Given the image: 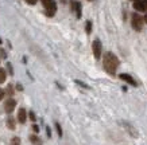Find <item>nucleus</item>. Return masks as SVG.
Masks as SVG:
<instances>
[{"label": "nucleus", "mask_w": 147, "mask_h": 145, "mask_svg": "<svg viewBox=\"0 0 147 145\" xmlns=\"http://www.w3.org/2000/svg\"><path fill=\"white\" fill-rule=\"evenodd\" d=\"M119 58L116 57L115 54L112 53H105L104 54V58H102V66H104V70L107 71L108 74L115 75L116 70L119 67Z\"/></svg>", "instance_id": "nucleus-1"}, {"label": "nucleus", "mask_w": 147, "mask_h": 145, "mask_svg": "<svg viewBox=\"0 0 147 145\" xmlns=\"http://www.w3.org/2000/svg\"><path fill=\"white\" fill-rule=\"evenodd\" d=\"M42 5L45 7L47 16H54L57 12V3L55 0H40Z\"/></svg>", "instance_id": "nucleus-2"}, {"label": "nucleus", "mask_w": 147, "mask_h": 145, "mask_svg": "<svg viewBox=\"0 0 147 145\" xmlns=\"http://www.w3.org/2000/svg\"><path fill=\"white\" fill-rule=\"evenodd\" d=\"M143 24H144V19L138 15V13H132V18H131V26L135 31H142Z\"/></svg>", "instance_id": "nucleus-3"}, {"label": "nucleus", "mask_w": 147, "mask_h": 145, "mask_svg": "<svg viewBox=\"0 0 147 145\" xmlns=\"http://www.w3.org/2000/svg\"><path fill=\"white\" fill-rule=\"evenodd\" d=\"M92 51H93L94 58H96V59H100V57H101V54H102V46L98 39L93 40V43H92Z\"/></svg>", "instance_id": "nucleus-4"}, {"label": "nucleus", "mask_w": 147, "mask_h": 145, "mask_svg": "<svg viewBox=\"0 0 147 145\" xmlns=\"http://www.w3.org/2000/svg\"><path fill=\"white\" fill-rule=\"evenodd\" d=\"M134 8L139 12L147 11V0H134Z\"/></svg>", "instance_id": "nucleus-5"}, {"label": "nucleus", "mask_w": 147, "mask_h": 145, "mask_svg": "<svg viewBox=\"0 0 147 145\" xmlns=\"http://www.w3.org/2000/svg\"><path fill=\"white\" fill-rule=\"evenodd\" d=\"M16 108V101L13 100V98H7V101L4 104V109L7 113H12L13 110Z\"/></svg>", "instance_id": "nucleus-6"}, {"label": "nucleus", "mask_w": 147, "mask_h": 145, "mask_svg": "<svg viewBox=\"0 0 147 145\" xmlns=\"http://www.w3.org/2000/svg\"><path fill=\"white\" fill-rule=\"evenodd\" d=\"M70 8H71V11H76V16L78 19L81 18V3L80 1H76V0H71V3H70Z\"/></svg>", "instance_id": "nucleus-7"}, {"label": "nucleus", "mask_w": 147, "mask_h": 145, "mask_svg": "<svg viewBox=\"0 0 147 145\" xmlns=\"http://www.w3.org/2000/svg\"><path fill=\"white\" fill-rule=\"evenodd\" d=\"M119 77H120V79L121 81H124L125 84H129L131 85V86H135V88H136V86H138V84H136V81H135L134 78H132V75H129V74H120L119 75Z\"/></svg>", "instance_id": "nucleus-8"}, {"label": "nucleus", "mask_w": 147, "mask_h": 145, "mask_svg": "<svg viewBox=\"0 0 147 145\" xmlns=\"http://www.w3.org/2000/svg\"><path fill=\"white\" fill-rule=\"evenodd\" d=\"M27 120V112L24 108H20V109L18 110V121L20 124H24Z\"/></svg>", "instance_id": "nucleus-9"}, {"label": "nucleus", "mask_w": 147, "mask_h": 145, "mask_svg": "<svg viewBox=\"0 0 147 145\" xmlns=\"http://www.w3.org/2000/svg\"><path fill=\"white\" fill-rule=\"evenodd\" d=\"M7 126H8L11 130L15 129V118H13V117H8V118H7Z\"/></svg>", "instance_id": "nucleus-10"}, {"label": "nucleus", "mask_w": 147, "mask_h": 145, "mask_svg": "<svg viewBox=\"0 0 147 145\" xmlns=\"http://www.w3.org/2000/svg\"><path fill=\"white\" fill-rule=\"evenodd\" d=\"M5 78H7V73H5L4 69H1V67H0V84H4Z\"/></svg>", "instance_id": "nucleus-11"}, {"label": "nucleus", "mask_w": 147, "mask_h": 145, "mask_svg": "<svg viewBox=\"0 0 147 145\" xmlns=\"http://www.w3.org/2000/svg\"><path fill=\"white\" fill-rule=\"evenodd\" d=\"M55 129H57V132H58V136L62 137V129H61V125L58 122H55Z\"/></svg>", "instance_id": "nucleus-12"}, {"label": "nucleus", "mask_w": 147, "mask_h": 145, "mask_svg": "<svg viewBox=\"0 0 147 145\" xmlns=\"http://www.w3.org/2000/svg\"><path fill=\"white\" fill-rule=\"evenodd\" d=\"M11 145H20V138L19 137H13L11 141Z\"/></svg>", "instance_id": "nucleus-13"}, {"label": "nucleus", "mask_w": 147, "mask_h": 145, "mask_svg": "<svg viewBox=\"0 0 147 145\" xmlns=\"http://www.w3.org/2000/svg\"><path fill=\"white\" fill-rule=\"evenodd\" d=\"M86 32H88V34L92 32V22H90V20L86 22Z\"/></svg>", "instance_id": "nucleus-14"}, {"label": "nucleus", "mask_w": 147, "mask_h": 145, "mask_svg": "<svg viewBox=\"0 0 147 145\" xmlns=\"http://www.w3.org/2000/svg\"><path fill=\"white\" fill-rule=\"evenodd\" d=\"M28 117H30V120H31V121H35V114H34V112H30V113H28Z\"/></svg>", "instance_id": "nucleus-15"}, {"label": "nucleus", "mask_w": 147, "mask_h": 145, "mask_svg": "<svg viewBox=\"0 0 147 145\" xmlns=\"http://www.w3.org/2000/svg\"><path fill=\"white\" fill-rule=\"evenodd\" d=\"M30 140H31L32 144H36V142H38V137H36V136H31V137H30Z\"/></svg>", "instance_id": "nucleus-16"}, {"label": "nucleus", "mask_w": 147, "mask_h": 145, "mask_svg": "<svg viewBox=\"0 0 147 145\" xmlns=\"http://www.w3.org/2000/svg\"><path fill=\"white\" fill-rule=\"evenodd\" d=\"M36 1H38V0H26V3H27V4H30V5L36 4Z\"/></svg>", "instance_id": "nucleus-17"}, {"label": "nucleus", "mask_w": 147, "mask_h": 145, "mask_svg": "<svg viewBox=\"0 0 147 145\" xmlns=\"http://www.w3.org/2000/svg\"><path fill=\"white\" fill-rule=\"evenodd\" d=\"M32 130H34L35 133H38L39 132V126H38V125H32Z\"/></svg>", "instance_id": "nucleus-18"}, {"label": "nucleus", "mask_w": 147, "mask_h": 145, "mask_svg": "<svg viewBox=\"0 0 147 145\" xmlns=\"http://www.w3.org/2000/svg\"><path fill=\"white\" fill-rule=\"evenodd\" d=\"M0 57H1V58H5V57H7V54H5L4 50H0Z\"/></svg>", "instance_id": "nucleus-19"}, {"label": "nucleus", "mask_w": 147, "mask_h": 145, "mask_svg": "<svg viewBox=\"0 0 147 145\" xmlns=\"http://www.w3.org/2000/svg\"><path fill=\"white\" fill-rule=\"evenodd\" d=\"M3 98H4V90H1V89H0V101H1Z\"/></svg>", "instance_id": "nucleus-20"}, {"label": "nucleus", "mask_w": 147, "mask_h": 145, "mask_svg": "<svg viewBox=\"0 0 147 145\" xmlns=\"http://www.w3.org/2000/svg\"><path fill=\"white\" fill-rule=\"evenodd\" d=\"M8 94L12 96V88H11V86H8Z\"/></svg>", "instance_id": "nucleus-21"}, {"label": "nucleus", "mask_w": 147, "mask_h": 145, "mask_svg": "<svg viewBox=\"0 0 147 145\" xmlns=\"http://www.w3.org/2000/svg\"><path fill=\"white\" fill-rule=\"evenodd\" d=\"M47 136L51 137V130H50V128H47Z\"/></svg>", "instance_id": "nucleus-22"}, {"label": "nucleus", "mask_w": 147, "mask_h": 145, "mask_svg": "<svg viewBox=\"0 0 147 145\" xmlns=\"http://www.w3.org/2000/svg\"><path fill=\"white\" fill-rule=\"evenodd\" d=\"M143 19H144V23H147V15H146V16H144Z\"/></svg>", "instance_id": "nucleus-23"}, {"label": "nucleus", "mask_w": 147, "mask_h": 145, "mask_svg": "<svg viewBox=\"0 0 147 145\" xmlns=\"http://www.w3.org/2000/svg\"><path fill=\"white\" fill-rule=\"evenodd\" d=\"M0 43H1V40H0Z\"/></svg>", "instance_id": "nucleus-24"}, {"label": "nucleus", "mask_w": 147, "mask_h": 145, "mask_svg": "<svg viewBox=\"0 0 147 145\" xmlns=\"http://www.w3.org/2000/svg\"><path fill=\"white\" fill-rule=\"evenodd\" d=\"M89 1H90V0H89Z\"/></svg>", "instance_id": "nucleus-25"}]
</instances>
